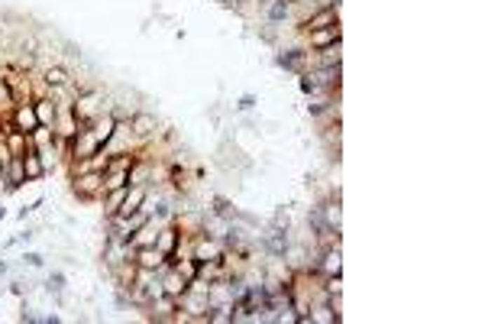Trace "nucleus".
Here are the masks:
<instances>
[{"label": "nucleus", "instance_id": "obj_1", "mask_svg": "<svg viewBox=\"0 0 485 324\" xmlns=\"http://www.w3.org/2000/svg\"><path fill=\"white\" fill-rule=\"evenodd\" d=\"M272 62H275L282 72H292V75H304L308 69H314V55H310V49H304V46H278Z\"/></svg>", "mask_w": 485, "mask_h": 324}, {"label": "nucleus", "instance_id": "obj_2", "mask_svg": "<svg viewBox=\"0 0 485 324\" xmlns=\"http://www.w3.org/2000/svg\"><path fill=\"white\" fill-rule=\"evenodd\" d=\"M226 253V243L220 237H210V234H198V237H191V256L198 259V263H207V259H220V256Z\"/></svg>", "mask_w": 485, "mask_h": 324}, {"label": "nucleus", "instance_id": "obj_3", "mask_svg": "<svg viewBox=\"0 0 485 324\" xmlns=\"http://www.w3.org/2000/svg\"><path fill=\"white\" fill-rule=\"evenodd\" d=\"M39 75L42 81L52 88V91H62V88H71L78 81L71 72H68V65H62V62H46V65H39Z\"/></svg>", "mask_w": 485, "mask_h": 324}, {"label": "nucleus", "instance_id": "obj_4", "mask_svg": "<svg viewBox=\"0 0 485 324\" xmlns=\"http://www.w3.org/2000/svg\"><path fill=\"white\" fill-rule=\"evenodd\" d=\"M317 273L320 276H343V243L317 250Z\"/></svg>", "mask_w": 485, "mask_h": 324}, {"label": "nucleus", "instance_id": "obj_5", "mask_svg": "<svg viewBox=\"0 0 485 324\" xmlns=\"http://www.w3.org/2000/svg\"><path fill=\"white\" fill-rule=\"evenodd\" d=\"M336 23H340V7H320L304 23L294 26V33H314V29H327V26H336Z\"/></svg>", "mask_w": 485, "mask_h": 324}, {"label": "nucleus", "instance_id": "obj_6", "mask_svg": "<svg viewBox=\"0 0 485 324\" xmlns=\"http://www.w3.org/2000/svg\"><path fill=\"white\" fill-rule=\"evenodd\" d=\"M317 211H320V217H324V224L330 227V231L343 234V201H340V195H324L317 201Z\"/></svg>", "mask_w": 485, "mask_h": 324}, {"label": "nucleus", "instance_id": "obj_7", "mask_svg": "<svg viewBox=\"0 0 485 324\" xmlns=\"http://www.w3.org/2000/svg\"><path fill=\"white\" fill-rule=\"evenodd\" d=\"M130 127H133V133H136V140H139V146L159 137V120H156V114L146 111V107H139V111L133 114Z\"/></svg>", "mask_w": 485, "mask_h": 324}, {"label": "nucleus", "instance_id": "obj_8", "mask_svg": "<svg viewBox=\"0 0 485 324\" xmlns=\"http://www.w3.org/2000/svg\"><path fill=\"white\" fill-rule=\"evenodd\" d=\"M336 39H343V26H327V29H314V33H301V43L304 49L317 52V49H327V46H334Z\"/></svg>", "mask_w": 485, "mask_h": 324}, {"label": "nucleus", "instance_id": "obj_9", "mask_svg": "<svg viewBox=\"0 0 485 324\" xmlns=\"http://www.w3.org/2000/svg\"><path fill=\"white\" fill-rule=\"evenodd\" d=\"M97 149H101V143H97V137H94L88 127H81L75 137H71V159H88V156H94Z\"/></svg>", "mask_w": 485, "mask_h": 324}, {"label": "nucleus", "instance_id": "obj_10", "mask_svg": "<svg viewBox=\"0 0 485 324\" xmlns=\"http://www.w3.org/2000/svg\"><path fill=\"white\" fill-rule=\"evenodd\" d=\"M10 123H13V130H20V133H33V130L39 127L36 107H33V104H17L13 114H10Z\"/></svg>", "mask_w": 485, "mask_h": 324}, {"label": "nucleus", "instance_id": "obj_11", "mask_svg": "<svg viewBox=\"0 0 485 324\" xmlns=\"http://www.w3.org/2000/svg\"><path fill=\"white\" fill-rule=\"evenodd\" d=\"M88 130H91L94 137H97V143L107 146L110 137H114V130H117V117H114L110 111H104V114H97V117L88 123Z\"/></svg>", "mask_w": 485, "mask_h": 324}, {"label": "nucleus", "instance_id": "obj_12", "mask_svg": "<svg viewBox=\"0 0 485 324\" xmlns=\"http://www.w3.org/2000/svg\"><path fill=\"white\" fill-rule=\"evenodd\" d=\"M159 279H162V292H165V295H172V299H182L184 292H188V279H184L178 269H165V266H162V269H159Z\"/></svg>", "mask_w": 485, "mask_h": 324}, {"label": "nucleus", "instance_id": "obj_13", "mask_svg": "<svg viewBox=\"0 0 485 324\" xmlns=\"http://www.w3.org/2000/svg\"><path fill=\"white\" fill-rule=\"evenodd\" d=\"M4 175H7V191H10V195H13V191H20V188L29 185V179H26L23 156H13V159H10V166L4 169Z\"/></svg>", "mask_w": 485, "mask_h": 324}, {"label": "nucleus", "instance_id": "obj_14", "mask_svg": "<svg viewBox=\"0 0 485 324\" xmlns=\"http://www.w3.org/2000/svg\"><path fill=\"white\" fill-rule=\"evenodd\" d=\"M23 166H26V179H29V185H39V182L49 175V169H46V162H42L39 149H29V153L23 156Z\"/></svg>", "mask_w": 485, "mask_h": 324}, {"label": "nucleus", "instance_id": "obj_15", "mask_svg": "<svg viewBox=\"0 0 485 324\" xmlns=\"http://www.w3.org/2000/svg\"><path fill=\"white\" fill-rule=\"evenodd\" d=\"M133 259H136V266H139V269H149V273H159L162 263H165V256H162L156 247H136Z\"/></svg>", "mask_w": 485, "mask_h": 324}, {"label": "nucleus", "instance_id": "obj_16", "mask_svg": "<svg viewBox=\"0 0 485 324\" xmlns=\"http://www.w3.org/2000/svg\"><path fill=\"white\" fill-rule=\"evenodd\" d=\"M178 240H182V234H178L175 224L168 221V224H162L159 234H156V250H159V253L165 256V253H172V250L178 247Z\"/></svg>", "mask_w": 485, "mask_h": 324}, {"label": "nucleus", "instance_id": "obj_17", "mask_svg": "<svg viewBox=\"0 0 485 324\" xmlns=\"http://www.w3.org/2000/svg\"><path fill=\"white\" fill-rule=\"evenodd\" d=\"M33 107H36V117H39V127H52L55 117H59V101L55 97H36Z\"/></svg>", "mask_w": 485, "mask_h": 324}, {"label": "nucleus", "instance_id": "obj_18", "mask_svg": "<svg viewBox=\"0 0 485 324\" xmlns=\"http://www.w3.org/2000/svg\"><path fill=\"white\" fill-rule=\"evenodd\" d=\"M310 55H314V65H343V39H336L327 49L310 52Z\"/></svg>", "mask_w": 485, "mask_h": 324}, {"label": "nucleus", "instance_id": "obj_19", "mask_svg": "<svg viewBox=\"0 0 485 324\" xmlns=\"http://www.w3.org/2000/svg\"><path fill=\"white\" fill-rule=\"evenodd\" d=\"M126 185H130V169H107L104 172V191L126 188Z\"/></svg>", "mask_w": 485, "mask_h": 324}, {"label": "nucleus", "instance_id": "obj_20", "mask_svg": "<svg viewBox=\"0 0 485 324\" xmlns=\"http://www.w3.org/2000/svg\"><path fill=\"white\" fill-rule=\"evenodd\" d=\"M20 266L23 269H46V253H39V250H23L20 253Z\"/></svg>", "mask_w": 485, "mask_h": 324}, {"label": "nucleus", "instance_id": "obj_21", "mask_svg": "<svg viewBox=\"0 0 485 324\" xmlns=\"http://www.w3.org/2000/svg\"><path fill=\"white\" fill-rule=\"evenodd\" d=\"M256 107H259V97H256V94H240V97H236V111L240 114H250V111H256Z\"/></svg>", "mask_w": 485, "mask_h": 324}, {"label": "nucleus", "instance_id": "obj_22", "mask_svg": "<svg viewBox=\"0 0 485 324\" xmlns=\"http://www.w3.org/2000/svg\"><path fill=\"white\" fill-rule=\"evenodd\" d=\"M29 217H33V208H29V205H23V208H20V211H17V221H29Z\"/></svg>", "mask_w": 485, "mask_h": 324}, {"label": "nucleus", "instance_id": "obj_23", "mask_svg": "<svg viewBox=\"0 0 485 324\" xmlns=\"http://www.w3.org/2000/svg\"><path fill=\"white\" fill-rule=\"evenodd\" d=\"M7 273H10V263H7V259H0V279H4Z\"/></svg>", "mask_w": 485, "mask_h": 324}]
</instances>
